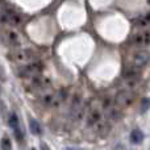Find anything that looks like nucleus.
Returning a JSON list of instances; mask_svg holds the SVG:
<instances>
[{
	"label": "nucleus",
	"mask_w": 150,
	"mask_h": 150,
	"mask_svg": "<svg viewBox=\"0 0 150 150\" xmlns=\"http://www.w3.org/2000/svg\"><path fill=\"white\" fill-rule=\"evenodd\" d=\"M142 140H144V133L141 130H138V129L132 130V133H130V141L133 144H141Z\"/></svg>",
	"instance_id": "9b49d317"
},
{
	"label": "nucleus",
	"mask_w": 150,
	"mask_h": 150,
	"mask_svg": "<svg viewBox=\"0 0 150 150\" xmlns=\"http://www.w3.org/2000/svg\"><path fill=\"white\" fill-rule=\"evenodd\" d=\"M134 23L137 24L138 26H148L150 24V13H148V15L142 16V17H138L134 20Z\"/></svg>",
	"instance_id": "f8f14e48"
},
{
	"label": "nucleus",
	"mask_w": 150,
	"mask_h": 150,
	"mask_svg": "<svg viewBox=\"0 0 150 150\" xmlns=\"http://www.w3.org/2000/svg\"><path fill=\"white\" fill-rule=\"evenodd\" d=\"M95 128L101 137H105V136L109 133V130H111V124H109V121H107V120L103 119Z\"/></svg>",
	"instance_id": "9d476101"
},
{
	"label": "nucleus",
	"mask_w": 150,
	"mask_h": 150,
	"mask_svg": "<svg viewBox=\"0 0 150 150\" xmlns=\"http://www.w3.org/2000/svg\"><path fill=\"white\" fill-rule=\"evenodd\" d=\"M133 42L137 46H148L150 45V30H145L133 37Z\"/></svg>",
	"instance_id": "0eeeda50"
},
{
	"label": "nucleus",
	"mask_w": 150,
	"mask_h": 150,
	"mask_svg": "<svg viewBox=\"0 0 150 150\" xmlns=\"http://www.w3.org/2000/svg\"><path fill=\"white\" fill-rule=\"evenodd\" d=\"M141 69L137 67V66L133 65L132 67H128L127 70L122 73V79L127 82V84L129 86L130 88L136 87V84H137L138 82V78H140V74H141Z\"/></svg>",
	"instance_id": "f257e3e1"
},
{
	"label": "nucleus",
	"mask_w": 150,
	"mask_h": 150,
	"mask_svg": "<svg viewBox=\"0 0 150 150\" xmlns=\"http://www.w3.org/2000/svg\"><path fill=\"white\" fill-rule=\"evenodd\" d=\"M87 125L88 127H96L103 120V112L99 108H92L87 115Z\"/></svg>",
	"instance_id": "39448f33"
},
{
	"label": "nucleus",
	"mask_w": 150,
	"mask_h": 150,
	"mask_svg": "<svg viewBox=\"0 0 150 150\" xmlns=\"http://www.w3.org/2000/svg\"><path fill=\"white\" fill-rule=\"evenodd\" d=\"M33 53L30 52V50H16L15 52V55H13V58H15L16 62H29V61L33 59Z\"/></svg>",
	"instance_id": "1a4fd4ad"
},
{
	"label": "nucleus",
	"mask_w": 150,
	"mask_h": 150,
	"mask_svg": "<svg viewBox=\"0 0 150 150\" xmlns=\"http://www.w3.org/2000/svg\"><path fill=\"white\" fill-rule=\"evenodd\" d=\"M148 3H149V5H150V0H148Z\"/></svg>",
	"instance_id": "f3484780"
},
{
	"label": "nucleus",
	"mask_w": 150,
	"mask_h": 150,
	"mask_svg": "<svg viewBox=\"0 0 150 150\" xmlns=\"http://www.w3.org/2000/svg\"><path fill=\"white\" fill-rule=\"evenodd\" d=\"M0 146H1L3 149H11V148H12V145H11V141L8 140L7 137L1 140V145H0Z\"/></svg>",
	"instance_id": "dca6fc26"
},
{
	"label": "nucleus",
	"mask_w": 150,
	"mask_h": 150,
	"mask_svg": "<svg viewBox=\"0 0 150 150\" xmlns=\"http://www.w3.org/2000/svg\"><path fill=\"white\" fill-rule=\"evenodd\" d=\"M9 127L12 128L13 130V134H15L16 140L18 142H23L24 140V134L21 132V128H20V121H18V117L16 113H11L9 115Z\"/></svg>",
	"instance_id": "20e7f679"
},
{
	"label": "nucleus",
	"mask_w": 150,
	"mask_h": 150,
	"mask_svg": "<svg viewBox=\"0 0 150 150\" xmlns=\"http://www.w3.org/2000/svg\"><path fill=\"white\" fill-rule=\"evenodd\" d=\"M150 61V53L145 52V50H141L137 52L133 55V65L137 66V67H144L145 65H148V62Z\"/></svg>",
	"instance_id": "423d86ee"
},
{
	"label": "nucleus",
	"mask_w": 150,
	"mask_h": 150,
	"mask_svg": "<svg viewBox=\"0 0 150 150\" xmlns=\"http://www.w3.org/2000/svg\"><path fill=\"white\" fill-rule=\"evenodd\" d=\"M44 103L46 104V105H52V104L55 103V95L54 93H46V95H44Z\"/></svg>",
	"instance_id": "4468645a"
},
{
	"label": "nucleus",
	"mask_w": 150,
	"mask_h": 150,
	"mask_svg": "<svg viewBox=\"0 0 150 150\" xmlns=\"http://www.w3.org/2000/svg\"><path fill=\"white\" fill-rule=\"evenodd\" d=\"M105 111H107V119H108L109 121H115V122H116V121H119V120H121L122 112H121V109L119 108V105L113 107V104H112V105L108 107Z\"/></svg>",
	"instance_id": "6e6552de"
},
{
	"label": "nucleus",
	"mask_w": 150,
	"mask_h": 150,
	"mask_svg": "<svg viewBox=\"0 0 150 150\" xmlns=\"http://www.w3.org/2000/svg\"><path fill=\"white\" fill-rule=\"evenodd\" d=\"M29 125H30V130H32V133H34V134H41V133H42L41 125H40L38 122L36 121V120L30 119V121H29Z\"/></svg>",
	"instance_id": "ddd939ff"
},
{
	"label": "nucleus",
	"mask_w": 150,
	"mask_h": 150,
	"mask_svg": "<svg viewBox=\"0 0 150 150\" xmlns=\"http://www.w3.org/2000/svg\"><path fill=\"white\" fill-rule=\"evenodd\" d=\"M8 38L11 40V42L12 44H17L18 42V36H17V33H15V32H8Z\"/></svg>",
	"instance_id": "2eb2a0df"
},
{
	"label": "nucleus",
	"mask_w": 150,
	"mask_h": 150,
	"mask_svg": "<svg viewBox=\"0 0 150 150\" xmlns=\"http://www.w3.org/2000/svg\"><path fill=\"white\" fill-rule=\"evenodd\" d=\"M42 70V63L40 62H33L30 65L25 66V67L18 69V76L20 78H30L36 74H40Z\"/></svg>",
	"instance_id": "7ed1b4c3"
},
{
	"label": "nucleus",
	"mask_w": 150,
	"mask_h": 150,
	"mask_svg": "<svg viewBox=\"0 0 150 150\" xmlns=\"http://www.w3.org/2000/svg\"><path fill=\"white\" fill-rule=\"evenodd\" d=\"M133 100H134V93L128 90H122L115 98V104L121 108H125V107H129L133 103Z\"/></svg>",
	"instance_id": "f03ea898"
}]
</instances>
